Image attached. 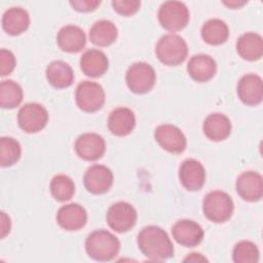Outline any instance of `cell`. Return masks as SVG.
Wrapping results in <instances>:
<instances>
[{"instance_id": "obj_1", "label": "cell", "mask_w": 263, "mask_h": 263, "mask_svg": "<svg viewBox=\"0 0 263 263\" xmlns=\"http://www.w3.org/2000/svg\"><path fill=\"white\" fill-rule=\"evenodd\" d=\"M139 250L150 260L162 261L174 256V245L167 233L156 225L144 227L138 234Z\"/></svg>"}, {"instance_id": "obj_2", "label": "cell", "mask_w": 263, "mask_h": 263, "mask_svg": "<svg viewBox=\"0 0 263 263\" xmlns=\"http://www.w3.org/2000/svg\"><path fill=\"white\" fill-rule=\"evenodd\" d=\"M120 250L119 239L111 232L99 229L92 231L85 239L87 255L97 261H110Z\"/></svg>"}, {"instance_id": "obj_3", "label": "cell", "mask_w": 263, "mask_h": 263, "mask_svg": "<svg viewBox=\"0 0 263 263\" xmlns=\"http://www.w3.org/2000/svg\"><path fill=\"white\" fill-rule=\"evenodd\" d=\"M155 53L162 64L177 66L186 60L188 46L181 36L177 34H166L157 41Z\"/></svg>"}, {"instance_id": "obj_4", "label": "cell", "mask_w": 263, "mask_h": 263, "mask_svg": "<svg viewBox=\"0 0 263 263\" xmlns=\"http://www.w3.org/2000/svg\"><path fill=\"white\" fill-rule=\"evenodd\" d=\"M233 200L230 195L221 190L209 192L202 201L203 215L214 223H224L233 213Z\"/></svg>"}, {"instance_id": "obj_5", "label": "cell", "mask_w": 263, "mask_h": 263, "mask_svg": "<svg viewBox=\"0 0 263 263\" xmlns=\"http://www.w3.org/2000/svg\"><path fill=\"white\" fill-rule=\"evenodd\" d=\"M125 81L130 91L139 95L146 93L153 88L156 82V73L150 64L138 62L127 69Z\"/></svg>"}, {"instance_id": "obj_6", "label": "cell", "mask_w": 263, "mask_h": 263, "mask_svg": "<svg viewBox=\"0 0 263 263\" xmlns=\"http://www.w3.org/2000/svg\"><path fill=\"white\" fill-rule=\"evenodd\" d=\"M189 10L180 1H165L158 10V21L162 28L176 32L184 29L189 22Z\"/></svg>"}, {"instance_id": "obj_7", "label": "cell", "mask_w": 263, "mask_h": 263, "mask_svg": "<svg viewBox=\"0 0 263 263\" xmlns=\"http://www.w3.org/2000/svg\"><path fill=\"white\" fill-rule=\"evenodd\" d=\"M75 101L80 110L88 113L96 112L105 104V91L99 83L85 80L77 85Z\"/></svg>"}, {"instance_id": "obj_8", "label": "cell", "mask_w": 263, "mask_h": 263, "mask_svg": "<svg viewBox=\"0 0 263 263\" xmlns=\"http://www.w3.org/2000/svg\"><path fill=\"white\" fill-rule=\"evenodd\" d=\"M48 121L47 110L38 103H27L17 113L18 126L28 134L42 130Z\"/></svg>"}, {"instance_id": "obj_9", "label": "cell", "mask_w": 263, "mask_h": 263, "mask_svg": "<svg viewBox=\"0 0 263 263\" xmlns=\"http://www.w3.org/2000/svg\"><path fill=\"white\" fill-rule=\"evenodd\" d=\"M106 220L112 230L118 233L127 232L137 222V211L130 203L118 201L108 209Z\"/></svg>"}, {"instance_id": "obj_10", "label": "cell", "mask_w": 263, "mask_h": 263, "mask_svg": "<svg viewBox=\"0 0 263 263\" xmlns=\"http://www.w3.org/2000/svg\"><path fill=\"white\" fill-rule=\"evenodd\" d=\"M154 138L161 148L171 153H182L187 145L183 132L173 124H160L155 128Z\"/></svg>"}, {"instance_id": "obj_11", "label": "cell", "mask_w": 263, "mask_h": 263, "mask_svg": "<svg viewBox=\"0 0 263 263\" xmlns=\"http://www.w3.org/2000/svg\"><path fill=\"white\" fill-rule=\"evenodd\" d=\"M83 182L88 192L103 194L109 191L113 184V173L106 165L93 164L86 170Z\"/></svg>"}, {"instance_id": "obj_12", "label": "cell", "mask_w": 263, "mask_h": 263, "mask_svg": "<svg viewBox=\"0 0 263 263\" xmlns=\"http://www.w3.org/2000/svg\"><path fill=\"white\" fill-rule=\"evenodd\" d=\"M74 148L80 158L95 161L104 155L106 143L102 136L95 133H85L76 139Z\"/></svg>"}, {"instance_id": "obj_13", "label": "cell", "mask_w": 263, "mask_h": 263, "mask_svg": "<svg viewBox=\"0 0 263 263\" xmlns=\"http://www.w3.org/2000/svg\"><path fill=\"white\" fill-rule=\"evenodd\" d=\"M172 233L178 243L187 248L199 245L204 235L202 227L197 222L189 219L177 221L172 227Z\"/></svg>"}, {"instance_id": "obj_14", "label": "cell", "mask_w": 263, "mask_h": 263, "mask_svg": "<svg viewBox=\"0 0 263 263\" xmlns=\"http://www.w3.org/2000/svg\"><path fill=\"white\" fill-rule=\"evenodd\" d=\"M235 188L237 194L247 201H258L263 195L262 176L253 171L241 173L236 179Z\"/></svg>"}, {"instance_id": "obj_15", "label": "cell", "mask_w": 263, "mask_h": 263, "mask_svg": "<svg viewBox=\"0 0 263 263\" xmlns=\"http://www.w3.org/2000/svg\"><path fill=\"white\" fill-rule=\"evenodd\" d=\"M237 96L239 100L249 106H256L263 99L262 78L256 74L250 73L243 75L237 83Z\"/></svg>"}, {"instance_id": "obj_16", "label": "cell", "mask_w": 263, "mask_h": 263, "mask_svg": "<svg viewBox=\"0 0 263 263\" xmlns=\"http://www.w3.org/2000/svg\"><path fill=\"white\" fill-rule=\"evenodd\" d=\"M179 178L184 188L189 191H197L205 182V170L198 160L188 158L180 165Z\"/></svg>"}, {"instance_id": "obj_17", "label": "cell", "mask_w": 263, "mask_h": 263, "mask_svg": "<svg viewBox=\"0 0 263 263\" xmlns=\"http://www.w3.org/2000/svg\"><path fill=\"white\" fill-rule=\"evenodd\" d=\"M87 214L84 208L78 203H68L61 206L57 213V222L65 230L77 231L84 227Z\"/></svg>"}, {"instance_id": "obj_18", "label": "cell", "mask_w": 263, "mask_h": 263, "mask_svg": "<svg viewBox=\"0 0 263 263\" xmlns=\"http://www.w3.org/2000/svg\"><path fill=\"white\" fill-rule=\"evenodd\" d=\"M59 47L66 52H79L86 44L84 31L75 25H67L60 29L57 35Z\"/></svg>"}, {"instance_id": "obj_19", "label": "cell", "mask_w": 263, "mask_h": 263, "mask_svg": "<svg viewBox=\"0 0 263 263\" xmlns=\"http://www.w3.org/2000/svg\"><path fill=\"white\" fill-rule=\"evenodd\" d=\"M107 125L109 130L117 137L127 136L136 125L135 113L126 107L115 108L109 114Z\"/></svg>"}, {"instance_id": "obj_20", "label": "cell", "mask_w": 263, "mask_h": 263, "mask_svg": "<svg viewBox=\"0 0 263 263\" xmlns=\"http://www.w3.org/2000/svg\"><path fill=\"white\" fill-rule=\"evenodd\" d=\"M217 71L215 60L204 53L193 55L187 65V72L190 77L197 82H206L211 80Z\"/></svg>"}, {"instance_id": "obj_21", "label": "cell", "mask_w": 263, "mask_h": 263, "mask_svg": "<svg viewBox=\"0 0 263 263\" xmlns=\"http://www.w3.org/2000/svg\"><path fill=\"white\" fill-rule=\"evenodd\" d=\"M231 121L222 113H212L203 121L202 129L208 139L220 142L227 139L231 133Z\"/></svg>"}, {"instance_id": "obj_22", "label": "cell", "mask_w": 263, "mask_h": 263, "mask_svg": "<svg viewBox=\"0 0 263 263\" xmlns=\"http://www.w3.org/2000/svg\"><path fill=\"white\" fill-rule=\"evenodd\" d=\"M80 69L88 77H101L104 75L109 67L107 55L95 48L87 49L80 58Z\"/></svg>"}, {"instance_id": "obj_23", "label": "cell", "mask_w": 263, "mask_h": 263, "mask_svg": "<svg viewBox=\"0 0 263 263\" xmlns=\"http://www.w3.org/2000/svg\"><path fill=\"white\" fill-rule=\"evenodd\" d=\"M29 25V13L22 7H10L3 13L2 28L9 35L16 36L24 33Z\"/></svg>"}, {"instance_id": "obj_24", "label": "cell", "mask_w": 263, "mask_h": 263, "mask_svg": "<svg viewBox=\"0 0 263 263\" xmlns=\"http://www.w3.org/2000/svg\"><path fill=\"white\" fill-rule=\"evenodd\" d=\"M46 79L55 88H66L74 81V72L71 66L64 61H53L46 67Z\"/></svg>"}, {"instance_id": "obj_25", "label": "cell", "mask_w": 263, "mask_h": 263, "mask_svg": "<svg viewBox=\"0 0 263 263\" xmlns=\"http://www.w3.org/2000/svg\"><path fill=\"white\" fill-rule=\"evenodd\" d=\"M236 51L247 61H257L263 54V39L253 32L242 34L236 41Z\"/></svg>"}, {"instance_id": "obj_26", "label": "cell", "mask_w": 263, "mask_h": 263, "mask_svg": "<svg viewBox=\"0 0 263 263\" xmlns=\"http://www.w3.org/2000/svg\"><path fill=\"white\" fill-rule=\"evenodd\" d=\"M118 36V30L114 23L108 20L96 22L89 30V40L98 46H109L113 44Z\"/></svg>"}, {"instance_id": "obj_27", "label": "cell", "mask_w": 263, "mask_h": 263, "mask_svg": "<svg viewBox=\"0 0 263 263\" xmlns=\"http://www.w3.org/2000/svg\"><path fill=\"white\" fill-rule=\"evenodd\" d=\"M200 33L203 41L208 44L220 45L228 39L229 29L224 21L211 18L202 25Z\"/></svg>"}, {"instance_id": "obj_28", "label": "cell", "mask_w": 263, "mask_h": 263, "mask_svg": "<svg viewBox=\"0 0 263 263\" xmlns=\"http://www.w3.org/2000/svg\"><path fill=\"white\" fill-rule=\"evenodd\" d=\"M23 89L13 80H3L0 84V106L3 109H14L23 101Z\"/></svg>"}, {"instance_id": "obj_29", "label": "cell", "mask_w": 263, "mask_h": 263, "mask_svg": "<svg viewBox=\"0 0 263 263\" xmlns=\"http://www.w3.org/2000/svg\"><path fill=\"white\" fill-rule=\"evenodd\" d=\"M49 189L55 200L67 201L71 199L75 193V184L69 176L59 174L51 179Z\"/></svg>"}, {"instance_id": "obj_30", "label": "cell", "mask_w": 263, "mask_h": 263, "mask_svg": "<svg viewBox=\"0 0 263 263\" xmlns=\"http://www.w3.org/2000/svg\"><path fill=\"white\" fill-rule=\"evenodd\" d=\"M22 154L20 143L11 137L0 139V164L3 167L11 166L18 161Z\"/></svg>"}, {"instance_id": "obj_31", "label": "cell", "mask_w": 263, "mask_h": 263, "mask_svg": "<svg viewBox=\"0 0 263 263\" xmlns=\"http://www.w3.org/2000/svg\"><path fill=\"white\" fill-rule=\"evenodd\" d=\"M259 250L257 246L249 240L237 242L232 252V258L235 263H256L259 261Z\"/></svg>"}, {"instance_id": "obj_32", "label": "cell", "mask_w": 263, "mask_h": 263, "mask_svg": "<svg viewBox=\"0 0 263 263\" xmlns=\"http://www.w3.org/2000/svg\"><path fill=\"white\" fill-rule=\"evenodd\" d=\"M113 9L121 15H133L141 7V1L139 0H115L112 1Z\"/></svg>"}, {"instance_id": "obj_33", "label": "cell", "mask_w": 263, "mask_h": 263, "mask_svg": "<svg viewBox=\"0 0 263 263\" xmlns=\"http://www.w3.org/2000/svg\"><path fill=\"white\" fill-rule=\"evenodd\" d=\"M15 57L14 54L5 48L0 50V75L6 76L10 74L15 68Z\"/></svg>"}, {"instance_id": "obj_34", "label": "cell", "mask_w": 263, "mask_h": 263, "mask_svg": "<svg viewBox=\"0 0 263 263\" xmlns=\"http://www.w3.org/2000/svg\"><path fill=\"white\" fill-rule=\"evenodd\" d=\"M101 4V1L98 0H74L70 1V5L77 11L88 12L97 9Z\"/></svg>"}, {"instance_id": "obj_35", "label": "cell", "mask_w": 263, "mask_h": 263, "mask_svg": "<svg viewBox=\"0 0 263 263\" xmlns=\"http://www.w3.org/2000/svg\"><path fill=\"white\" fill-rule=\"evenodd\" d=\"M0 221H1L0 222L1 223V238H3L9 233L10 227H11V222H10L9 217L4 212H1Z\"/></svg>"}, {"instance_id": "obj_36", "label": "cell", "mask_w": 263, "mask_h": 263, "mask_svg": "<svg viewBox=\"0 0 263 263\" xmlns=\"http://www.w3.org/2000/svg\"><path fill=\"white\" fill-rule=\"evenodd\" d=\"M205 261H208L206 258L199 253H191L184 259V262H205Z\"/></svg>"}, {"instance_id": "obj_37", "label": "cell", "mask_w": 263, "mask_h": 263, "mask_svg": "<svg viewBox=\"0 0 263 263\" xmlns=\"http://www.w3.org/2000/svg\"><path fill=\"white\" fill-rule=\"evenodd\" d=\"M247 1H237V0H230V1H223V4L230 7V8H239L245 5Z\"/></svg>"}]
</instances>
